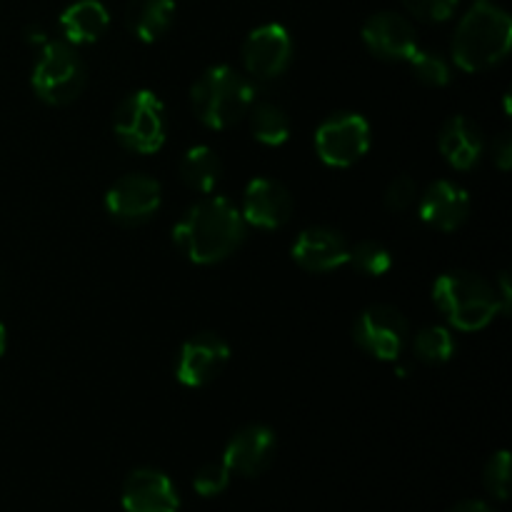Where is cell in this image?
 Instances as JSON below:
<instances>
[{
    "instance_id": "ffe728a7",
    "label": "cell",
    "mask_w": 512,
    "mask_h": 512,
    "mask_svg": "<svg viewBox=\"0 0 512 512\" xmlns=\"http://www.w3.org/2000/svg\"><path fill=\"white\" fill-rule=\"evenodd\" d=\"M175 20L173 0H133L128 5V28L143 43H155L170 30Z\"/></svg>"
},
{
    "instance_id": "6da1fadb",
    "label": "cell",
    "mask_w": 512,
    "mask_h": 512,
    "mask_svg": "<svg viewBox=\"0 0 512 512\" xmlns=\"http://www.w3.org/2000/svg\"><path fill=\"white\" fill-rule=\"evenodd\" d=\"M245 220L223 195H208L185 210L173 230L180 253L195 265H215L230 258L245 240Z\"/></svg>"
},
{
    "instance_id": "f1b7e54d",
    "label": "cell",
    "mask_w": 512,
    "mask_h": 512,
    "mask_svg": "<svg viewBox=\"0 0 512 512\" xmlns=\"http://www.w3.org/2000/svg\"><path fill=\"white\" fill-rule=\"evenodd\" d=\"M418 200V185L410 175H400L385 190V208L393 213H405Z\"/></svg>"
},
{
    "instance_id": "83f0119b",
    "label": "cell",
    "mask_w": 512,
    "mask_h": 512,
    "mask_svg": "<svg viewBox=\"0 0 512 512\" xmlns=\"http://www.w3.org/2000/svg\"><path fill=\"white\" fill-rule=\"evenodd\" d=\"M408 13L425 23H445L455 15L460 0H403Z\"/></svg>"
},
{
    "instance_id": "4dcf8cb0",
    "label": "cell",
    "mask_w": 512,
    "mask_h": 512,
    "mask_svg": "<svg viewBox=\"0 0 512 512\" xmlns=\"http://www.w3.org/2000/svg\"><path fill=\"white\" fill-rule=\"evenodd\" d=\"M495 295H498L500 313L510 315L512 310V285H510V273H500L498 288H495Z\"/></svg>"
},
{
    "instance_id": "836d02e7",
    "label": "cell",
    "mask_w": 512,
    "mask_h": 512,
    "mask_svg": "<svg viewBox=\"0 0 512 512\" xmlns=\"http://www.w3.org/2000/svg\"><path fill=\"white\" fill-rule=\"evenodd\" d=\"M5 353V328H3V323H0V355Z\"/></svg>"
},
{
    "instance_id": "cb8c5ba5",
    "label": "cell",
    "mask_w": 512,
    "mask_h": 512,
    "mask_svg": "<svg viewBox=\"0 0 512 512\" xmlns=\"http://www.w3.org/2000/svg\"><path fill=\"white\" fill-rule=\"evenodd\" d=\"M348 263L353 265L358 273L373 275V278H380V275L388 273L393 268V255L378 240H360L350 248Z\"/></svg>"
},
{
    "instance_id": "9a60e30c",
    "label": "cell",
    "mask_w": 512,
    "mask_h": 512,
    "mask_svg": "<svg viewBox=\"0 0 512 512\" xmlns=\"http://www.w3.org/2000/svg\"><path fill=\"white\" fill-rule=\"evenodd\" d=\"M125 512H178L180 495L173 480L153 468H138L125 478L123 493Z\"/></svg>"
},
{
    "instance_id": "8fae6325",
    "label": "cell",
    "mask_w": 512,
    "mask_h": 512,
    "mask_svg": "<svg viewBox=\"0 0 512 512\" xmlns=\"http://www.w3.org/2000/svg\"><path fill=\"white\" fill-rule=\"evenodd\" d=\"M230 345L215 333H200L185 340L175 360V378L185 388H205L225 370Z\"/></svg>"
},
{
    "instance_id": "7c38bea8",
    "label": "cell",
    "mask_w": 512,
    "mask_h": 512,
    "mask_svg": "<svg viewBox=\"0 0 512 512\" xmlns=\"http://www.w3.org/2000/svg\"><path fill=\"white\" fill-rule=\"evenodd\" d=\"M240 215H243L245 225L260 230H278L293 215V198L278 180L255 178L245 185Z\"/></svg>"
},
{
    "instance_id": "e0dca14e",
    "label": "cell",
    "mask_w": 512,
    "mask_h": 512,
    "mask_svg": "<svg viewBox=\"0 0 512 512\" xmlns=\"http://www.w3.org/2000/svg\"><path fill=\"white\" fill-rule=\"evenodd\" d=\"M470 195L453 180H435L420 195V218L425 225L443 233H453L468 220Z\"/></svg>"
},
{
    "instance_id": "d6a6232c",
    "label": "cell",
    "mask_w": 512,
    "mask_h": 512,
    "mask_svg": "<svg viewBox=\"0 0 512 512\" xmlns=\"http://www.w3.org/2000/svg\"><path fill=\"white\" fill-rule=\"evenodd\" d=\"M28 43H48V38H45V33L43 30H38V28H30L28 30Z\"/></svg>"
},
{
    "instance_id": "ac0fdd59",
    "label": "cell",
    "mask_w": 512,
    "mask_h": 512,
    "mask_svg": "<svg viewBox=\"0 0 512 512\" xmlns=\"http://www.w3.org/2000/svg\"><path fill=\"white\" fill-rule=\"evenodd\" d=\"M438 148L445 163L453 165L455 170H470L483 158L485 138L473 120L465 118V115H453L440 128Z\"/></svg>"
},
{
    "instance_id": "ba28073f",
    "label": "cell",
    "mask_w": 512,
    "mask_h": 512,
    "mask_svg": "<svg viewBox=\"0 0 512 512\" xmlns=\"http://www.w3.org/2000/svg\"><path fill=\"white\" fill-rule=\"evenodd\" d=\"M353 338L360 350L385 363H393L408 345L410 328L405 315L393 305H370L355 320Z\"/></svg>"
},
{
    "instance_id": "3957f363",
    "label": "cell",
    "mask_w": 512,
    "mask_h": 512,
    "mask_svg": "<svg viewBox=\"0 0 512 512\" xmlns=\"http://www.w3.org/2000/svg\"><path fill=\"white\" fill-rule=\"evenodd\" d=\"M190 103L203 125L225 130L240 123L255 103V88L230 65H213L190 88Z\"/></svg>"
},
{
    "instance_id": "f546056e",
    "label": "cell",
    "mask_w": 512,
    "mask_h": 512,
    "mask_svg": "<svg viewBox=\"0 0 512 512\" xmlns=\"http://www.w3.org/2000/svg\"><path fill=\"white\" fill-rule=\"evenodd\" d=\"M493 160L500 170L512 168V135L510 133H503L493 143Z\"/></svg>"
},
{
    "instance_id": "d4e9b609",
    "label": "cell",
    "mask_w": 512,
    "mask_h": 512,
    "mask_svg": "<svg viewBox=\"0 0 512 512\" xmlns=\"http://www.w3.org/2000/svg\"><path fill=\"white\" fill-rule=\"evenodd\" d=\"M410 68H413L415 78L425 85H433V88H443V85L450 83V63L435 50H423L418 48L408 58Z\"/></svg>"
},
{
    "instance_id": "1f68e13d",
    "label": "cell",
    "mask_w": 512,
    "mask_h": 512,
    "mask_svg": "<svg viewBox=\"0 0 512 512\" xmlns=\"http://www.w3.org/2000/svg\"><path fill=\"white\" fill-rule=\"evenodd\" d=\"M450 512H495L490 508L488 503H483V500H463V503L455 505Z\"/></svg>"
},
{
    "instance_id": "7a4b0ae2",
    "label": "cell",
    "mask_w": 512,
    "mask_h": 512,
    "mask_svg": "<svg viewBox=\"0 0 512 512\" xmlns=\"http://www.w3.org/2000/svg\"><path fill=\"white\" fill-rule=\"evenodd\" d=\"M512 45V20L490 0L475 3L453 35V60L465 73H483L503 63Z\"/></svg>"
},
{
    "instance_id": "9c48e42d",
    "label": "cell",
    "mask_w": 512,
    "mask_h": 512,
    "mask_svg": "<svg viewBox=\"0 0 512 512\" xmlns=\"http://www.w3.org/2000/svg\"><path fill=\"white\" fill-rule=\"evenodd\" d=\"M243 63L253 78L275 80L293 63V38L280 23L255 28L243 43Z\"/></svg>"
},
{
    "instance_id": "52a82bcc",
    "label": "cell",
    "mask_w": 512,
    "mask_h": 512,
    "mask_svg": "<svg viewBox=\"0 0 512 512\" xmlns=\"http://www.w3.org/2000/svg\"><path fill=\"white\" fill-rule=\"evenodd\" d=\"M370 148V125L360 113H335L315 130V150L330 168H350Z\"/></svg>"
},
{
    "instance_id": "d6986e66",
    "label": "cell",
    "mask_w": 512,
    "mask_h": 512,
    "mask_svg": "<svg viewBox=\"0 0 512 512\" xmlns=\"http://www.w3.org/2000/svg\"><path fill=\"white\" fill-rule=\"evenodd\" d=\"M108 23L110 15L100 0H78L60 15V30L65 35V43L70 45L95 43L108 30Z\"/></svg>"
},
{
    "instance_id": "5bb4252c",
    "label": "cell",
    "mask_w": 512,
    "mask_h": 512,
    "mask_svg": "<svg viewBox=\"0 0 512 512\" xmlns=\"http://www.w3.org/2000/svg\"><path fill=\"white\" fill-rule=\"evenodd\" d=\"M275 433L268 425H245L243 430L233 435L225 445L223 463L230 473H238L243 478H255L265 473L275 458Z\"/></svg>"
},
{
    "instance_id": "484cf974",
    "label": "cell",
    "mask_w": 512,
    "mask_h": 512,
    "mask_svg": "<svg viewBox=\"0 0 512 512\" xmlns=\"http://www.w3.org/2000/svg\"><path fill=\"white\" fill-rule=\"evenodd\" d=\"M483 483L493 498L508 500L510 495V453L508 450H500L493 458L488 460L483 470Z\"/></svg>"
},
{
    "instance_id": "8992f818",
    "label": "cell",
    "mask_w": 512,
    "mask_h": 512,
    "mask_svg": "<svg viewBox=\"0 0 512 512\" xmlns=\"http://www.w3.org/2000/svg\"><path fill=\"white\" fill-rule=\"evenodd\" d=\"M115 138L133 153L153 155L165 143V108L153 90H135L118 105L113 118Z\"/></svg>"
},
{
    "instance_id": "30bf717a",
    "label": "cell",
    "mask_w": 512,
    "mask_h": 512,
    "mask_svg": "<svg viewBox=\"0 0 512 512\" xmlns=\"http://www.w3.org/2000/svg\"><path fill=\"white\" fill-rule=\"evenodd\" d=\"M163 203V188L148 175L130 173L115 180L105 193V210L118 223L138 225L153 218Z\"/></svg>"
},
{
    "instance_id": "e575fe53",
    "label": "cell",
    "mask_w": 512,
    "mask_h": 512,
    "mask_svg": "<svg viewBox=\"0 0 512 512\" xmlns=\"http://www.w3.org/2000/svg\"><path fill=\"white\" fill-rule=\"evenodd\" d=\"M475 3H485V0H475Z\"/></svg>"
},
{
    "instance_id": "7402d4cb",
    "label": "cell",
    "mask_w": 512,
    "mask_h": 512,
    "mask_svg": "<svg viewBox=\"0 0 512 512\" xmlns=\"http://www.w3.org/2000/svg\"><path fill=\"white\" fill-rule=\"evenodd\" d=\"M250 130L258 143L278 148L290 138V120L285 110L275 103H253L248 110Z\"/></svg>"
},
{
    "instance_id": "277c9868",
    "label": "cell",
    "mask_w": 512,
    "mask_h": 512,
    "mask_svg": "<svg viewBox=\"0 0 512 512\" xmlns=\"http://www.w3.org/2000/svg\"><path fill=\"white\" fill-rule=\"evenodd\" d=\"M433 300L445 320L463 333L488 328L500 313L495 285L468 270L440 275L433 285Z\"/></svg>"
},
{
    "instance_id": "4fadbf2b",
    "label": "cell",
    "mask_w": 512,
    "mask_h": 512,
    "mask_svg": "<svg viewBox=\"0 0 512 512\" xmlns=\"http://www.w3.org/2000/svg\"><path fill=\"white\" fill-rule=\"evenodd\" d=\"M363 43L370 53L383 60H408L420 48L413 23L405 15L390 10L365 20Z\"/></svg>"
},
{
    "instance_id": "4316f807",
    "label": "cell",
    "mask_w": 512,
    "mask_h": 512,
    "mask_svg": "<svg viewBox=\"0 0 512 512\" xmlns=\"http://www.w3.org/2000/svg\"><path fill=\"white\" fill-rule=\"evenodd\" d=\"M230 475L233 473H230L223 460L220 463H205L193 478L195 493L203 495V498H215V495L225 493L230 485Z\"/></svg>"
},
{
    "instance_id": "603a6c76",
    "label": "cell",
    "mask_w": 512,
    "mask_h": 512,
    "mask_svg": "<svg viewBox=\"0 0 512 512\" xmlns=\"http://www.w3.org/2000/svg\"><path fill=\"white\" fill-rule=\"evenodd\" d=\"M413 353L428 365L448 363L455 355V338L443 325H428L413 340Z\"/></svg>"
},
{
    "instance_id": "2e32d148",
    "label": "cell",
    "mask_w": 512,
    "mask_h": 512,
    "mask_svg": "<svg viewBox=\"0 0 512 512\" xmlns=\"http://www.w3.org/2000/svg\"><path fill=\"white\" fill-rule=\"evenodd\" d=\"M290 255L308 273H330V270L348 265L350 245L338 230L315 225L295 238Z\"/></svg>"
},
{
    "instance_id": "5b68a950",
    "label": "cell",
    "mask_w": 512,
    "mask_h": 512,
    "mask_svg": "<svg viewBox=\"0 0 512 512\" xmlns=\"http://www.w3.org/2000/svg\"><path fill=\"white\" fill-rule=\"evenodd\" d=\"M85 80H88L85 63L73 45L65 40H48L35 63L30 83L43 103L68 105L83 93Z\"/></svg>"
},
{
    "instance_id": "44dd1931",
    "label": "cell",
    "mask_w": 512,
    "mask_h": 512,
    "mask_svg": "<svg viewBox=\"0 0 512 512\" xmlns=\"http://www.w3.org/2000/svg\"><path fill=\"white\" fill-rule=\"evenodd\" d=\"M220 175H223V163L208 145H195L180 160V178L195 193H213L215 185L220 183Z\"/></svg>"
}]
</instances>
